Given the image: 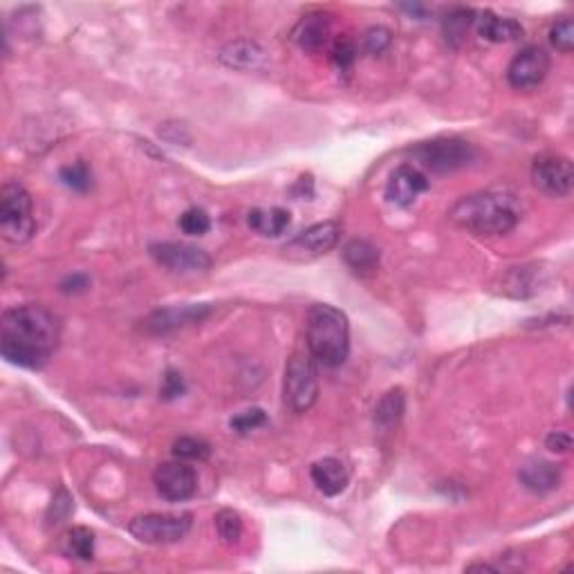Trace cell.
Returning a JSON list of instances; mask_svg holds the SVG:
<instances>
[{"label":"cell","mask_w":574,"mask_h":574,"mask_svg":"<svg viewBox=\"0 0 574 574\" xmlns=\"http://www.w3.org/2000/svg\"><path fill=\"white\" fill-rule=\"evenodd\" d=\"M328 36H330V18L319 12L301 18V23L294 30V41L308 52L321 50L326 45Z\"/></svg>","instance_id":"18"},{"label":"cell","mask_w":574,"mask_h":574,"mask_svg":"<svg viewBox=\"0 0 574 574\" xmlns=\"http://www.w3.org/2000/svg\"><path fill=\"white\" fill-rule=\"evenodd\" d=\"M550 43L563 54H570L574 48V23L572 18H561L550 27Z\"/></svg>","instance_id":"28"},{"label":"cell","mask_w":574,"mask_h":574,"mask_svg":"<svg viewBox=\"0 0 574 574\" xmlns=\"http://www.w3.org/2000/svg\"><path fill=\"white\" fill-rule=\"evenodd\" d=\"M531 182L545 196L563 197L572 191L574 171L572 162L563 155L543 153L531 164Z\"/></svg>","instance_id":"9"},{"label":"cell","mask_w":574,"mask_h":574,"mask_svg":"<svg viewBox=\"0 0 574 574\" xmlns=\"http://www.w3.org/2000/svg\"><path fill=\"white\" fill-rule=\"evenodd\" d=\"M150 256L158 265L182 274H197L211 267L209 254L189 243H155L150 244Z\"/></svg>","instance_id":"10"},{"label":"cell","mask_w":574,"mask_h":574,"mask_svg":"<svg viewBox=\"0 0 574 574\" xmlns=\"http://www.w3.org/2000/svg\"><path fill=\"white\" fill-rule=\"evenodd\" d=\"M267 422V416L263 408H249V411L238 413L232 420V429L236 433H249L258 426H263Z\"/></svg>","instance_id":"31"},{"label":"cell","mask_w":574,"mask_h":574,"mask_svg":"<svg viewBox=\"0 0 574 574\" xmlns=\"http://www.w3.org/2000/svg\"><path fill=\"white\" fill-rule=\"evenodd\" d=\"M61 548H63L65 557L79 559V561H91L95 557V534L83 525L70 527L63 534V539H61Z\"/></svg>","instance_id":"21"},{"label":"cell","mask_w":574,"mask_h":574,"mask_svg":"<svg viewBox=\"0 0 574 574\" xmlns=\"http://www.w3.org/2000/svg\"><path fill=\"white\" fill-rule=\"evenodd\" d=\"M211 312L209 305H182V308H164L150 314L144 321V330L153 335H167L177 328L200 323Z\"/></svg>","instance_id":"14"},{"label":"cell","mask_w":574,"mask_h":574,"mask_svg":"<svg viewBox=\"0 0 574 574\" xmlns=\"http://www.w3.org/2000/svg\"><path fill=\"white\" fill-rule=\"evenodd\" d=\"M521 202L510 191H478L460 197L449 209L455 227L474 236H502L521 223Z\"/></svg>","instance_id":"2"},{"label":"cell","mask_w":574,"mask_h":574,"mask_svg":"<svg viewBox=\"0 0 574 574\" xmlns=\"http://www.w3.org/2000/svg\"><path fill=\"white\" fill-rule=\"evenodd\" d=\"M249 227L258 232L261 236H281L287 227H290L292 218L290 211L281 209V206H272V209H254L247 218Z\"/></svg>","instance_id":"20"},{"label":"cell","mask_w":574,"mask_h":574,"mask_svg":"<svg viewBox=\"0 0 574 574\" xmlns=\"http://www.w3.org/2000/svg\"><path fill=\"white\" fill-rule=\"evenodd\" d=\"M61 341V323L43 305L5 310L0 319V352L23 368H43Z\"/></svg>","instance_id":"1"},{"label":"cell","mask_w":574,"mask_h":574,"mask_svg":"<svg viewBox=\"0 0 574 574\" xmlns=\"http://www.w3.org/2000/svg\"><path fill=\"white\" fill-rule=\"evenodd\" d=\"M59 180L63 182V185L68 187V189L83 193V191L91 189L92 171H91V167H88L86 162H81V159H79V162L68 164V167L61 168Z\"/></svg>","instance_id":"25"},{"label":"cell","mask_w":574,"mask_h":574,"mask_svg":"<svg viewBox=\"0 0 574 574\" xmlns=\"http://www.w3.org/2000/svg\"><path fill=\"white\" fill-rule=\"evenodd\" d=\"M402 7L407 9V12L417 14V16H422V14H425V7H422V5H402Z\"/></svg>","instance_id":"37"},{"label":"cell","mask_w":574,"mask_h":574,"mask_svg":"<svg viewBox=\"0 0 574 574\" xmlns=\"http://www.w3.org/2000/svg\"><path fill=\"white\" fill-rule=\"evenodd\" d=\"M550 65L552 61H550L548 50L541 45H527L512 59L510 68H507V81L516 91H530V88L543 83L550 72Z\"/></svg>","instance_id":"11"},{"label":"cell","mask_w":574,"mask_h":574,"mask_svg":"<svg viewBox=\"0 0 574 574\" xmlns=\"http://www.w3.org/2000/svg\"><path fill=\"white\" fill-rule=\"evenodd\" d=\"M308 352L317 364L337 368L348 359L350 352V326L348 317L335 305L314 303L308 312Z\"/></svg>","instance_id":"3"},{"label":"cell","mask_w":574,"mask_h":574,"mask_svg":"<svg viewBox=\"0 0 574 574\" xmlns=\"http://www.w3.org/2000/svg\"><path fill=\"white\" fill-rule=\"evenodd\" d=\"M319 397V373L312 355L294 352L285 366L283 402L292 413H305Z\"/></svg>","instance_id":"5"},{"label":"cell","mask_w":574,"mask_h":574,"mask_svg":"<svg viewBox=\"0 0 574 574\" xmlns=\"http://www.w3.org/2000/svg\"><path fill=\"white\" fill-rule=\"evenodd\" d=\"M343 261L357 274H373L379 267V249L370 240L355 238L343 247Z\"/></svg>","instance_id":"19"},{"label":"cell","mask_w":574,"mask_h":574,"mask_svg":"<svg viewBox=\"0 0 574 574\" xmlns=\"http://www.w3.org/2000/svg\"><path fill=\"white\" fill-rule=\"evenodd\" d=\"M402 416H404V390L390 388L388 393L379 399L378 408H375V422H378L379 429L390 431L393 426L399 425Z\"/></svg>","instance_id":"23"},{"label":"cell","mask_w":574,"mask_h":574,"mask_svg":"<svg viewBox=\"0 0 574 574\" xmlns=\"http://www.w3.org/2000/svg\"><path fill=\"white\" fill-rule=\"evenodd\" d=\"M474 21H476V12L469 7H454L449 14L445 16V21H442V30H445V36L446 41H449L451 45H463L464 39H467V32L469 27L474 25Z\"/></svg>","instance_id":"22"},{"label":"cell","mask_w":574,"mask_h":574,"mask_svg":"<svg viewBox=\"0 0 574 574\" xmlns=\"http://www.w3.org/2000/svg\"><path fill=\"white\" fill-rule=\"evenodd\" d=\"M173 455L177 460H206L211 455V446L200 437L185 435L173 442Z\"/></svg>","instance_id":"26"},{"label":"cell","mask_w":574,"mask_h":574,"mask_svg":"<svg viewBox=\"0 0 574 574\" xmlns=\"http://www.w3.org/2000/svg\"><path fill=\"white\" fill-rule=\"evenodd\" d=\"M155 487L162 498L171 502L189 501L197 489V474L187 460H176V463H162L153 474Z\"/></svg>","instance_id":"12"},{"label":"cell","mask_w":574,"mask_h":574,"mask_svg":"<svg viewBox=\"0 0 574 574\" xmlns=\"http://www.w3.org/2000/svg\"><path fill=\"white\" fill-rule=\"evenodd\" d=\"M193 514H142L135 516L129 523V531L146 545H168L177 543L191 531Z\"/></svg>","instance_id":"6"},{"label":"cell","mask_w":574,"mask_h":574,"mask_svg":"<svg viewBox=\"0 0 574 574\" xmlns=\"http://www.w3.org/2000/svg\"><path fill=\"white\" fill-rule=\"evenodd\" d=\"M341 238V225L337 220H326L308 227L305 232L296 234L287 240L283 247V256L290 261H314L319 256H326L328 252L337 247Z\"/></svg>","instance_id":"8"},{"label":"cell","mask_w":574,"mask_h":574,"mask_svg":"<svg viewBox=\"0 0 574 574\" xmlns=\"http://www.w3.org/2000/svg\"><path fill=\"white\" fill-rule=\"evenodd\" d=\"M429 189V180L420 168L411 164H402L393 171L388 185H386V197L397 206H411L420 193Z\"/></svg>","instance_id":"13"},{"label":"cell","mask_w":574,"mask_h":574,"mask_svg":"<svg viewBox=\"0 0 574 574\" xmlns=\"http://www.w3.org/2000/svg\"><path fill=\"white\" fill-rule=\"evenodd\" d=\"M519 478L525 489L534 493H548L561 484V467L543 458H530L521 464Z\"/></svg>","instance_id":"15"},{"label":"cell","mask_w":574,"mask_h":574,"mask_svg":"<svg viewBox=\"0 0 574 574\" xmlns=\"http://www.w3.org/2000/svg\"><path fill=\"white\" fill-rule=\"evenodd\" d=\"M545 446L554 454H566V451L572 449V437L563 431H554L545 437Z\"/></svg>","instance_id":"35"},{"label":"cell","mask_w":574,"mask_h":574,"mask_svg":"<svg viewBox=\"0 0 574 574\" xmlns=\"http://www.w3.org/2000/svg\"><path fill=\"white\" fill-rule=\"evenodd\" d=\"M211 227V220L206 215L205 209H197V206H191L185 214L180 215V229L189 236H205Z\"/></svg>","instance_id":"29"},{"label":"cell","mask_w":574,"mask_h":574,"mask_svg":"<svg viewBox=\"0 0 574 574\" xmlns=\"http://www.w3.org/2000/svg\"><path fill=\"white\" fill-rule=\"evenodd\" d=\"M390 41H393V36H390V32L386 27H370L364 34V39H361V48H364V52H368V54H382L390 45Z\"/></svg>","instance_id":"30"},{"label":"cell","mask_w":574,"mask_h":574,"mask_svg":"<svg viewBox=\"0 0 574 574\" xmlns=\"http://www.w3.org/2000/svg\"><path fill=\"white\" fill-rule=\"evenodd\" d=\"M310 476L319 492L326 496H339L341 492H346L348 483H350V472H348L346 463H341L339 458H323L314 463Z\"/></svg>","instance_id":"16"},{"label":"cell","mask_w":574,"mask_h":574,"mask_svg":"<svg viewBox=\"0 0 574 574\" xmlns=\"http://www.w3.org/2000/svg\"><path fill=\"white\" fill-rule=\"evenodd\" d=\"M70 514H72V498H70V493L65 492V489H61V492L56 493L54 501H52V505H50L48 523L50 525L63 523V521L68 519Z\"/></svg>","instance_id":"33"},{"label":"cell","mask_w":574,"mask_h":574,"mask_svg":"<svg viewBox=\"0 0 574 574\" xmlns=\"http://www.w3.org/2000/svg\"><path fill=\"white\" fill-rule=\"evenodd\" d=\"M220 56L232 68H254L256 59L261 56V50L254 43H249V41H238V43H232L227 50H223Z\"/></svg>","instance_id":"24"},{"label":"cell","mask_w":574,"mask_h":574,"mask_svg":"<svg viewBox=\"0 0 574 574\" xmlns=\"http://www.w3.org/2000/svg\"><path fill=\"white\" fill-rule=\"evenodd\" d=\"M36 232L34 202L18 182H7L0 191V234L7 243H27Z\"/></svg>","instance_id":"4"},{"label":"cell","mask_w":574,"mask_h":574,"mask_svg":"<svg viewBox=\"0 0 574 574\" xmlns=\"http://www.w3.org/2000/svg\"><path fill=\"white\" fill-rule=\"evenodd\" d=\"M476 30L484 41L492 43H510L523 36V27L514 18L496 16L493 12H480L476 14Z\"/></svg>","instance_id":"17"},{"label":"cell","mask_w":574,"mask_h":574,"mask_svg":"<svg viewBox=\"0 0 574 574\" xmlns=\"http://www.w3.org/2000/svg\"><path fill=\"white\" fill-rule=\"evenodd\" d=\"M330 56L337 63V68L348 70L357 59V45L352 43L350 39H346V36H341V39H337L335 45H332Z\"/></svg>","instance_id":"32"},{"label":"cell","mask_w":574,"mask_h":574,"mask_svg":"<svg viewBox=\"0 0 574 574\" xmlns=\"http://www.w3.org/2000/svg\"><path fill=\"white\" fill-rule=\"evenodd\" d=\"M63 292H72V294H77V292H83L88 287V276L83 274H74V276H68V279L63 281Z\"/></svg>","instance_id":"36"},{"label":"cell","mask_w":574,"mask_h":574,"mask_svg":"<svg viewBox=\"0 0 574 574\" xmlns=\"http://www.w3.org/2000/svg\"><path fill=\"white\" fill-rule=\"evenodd\" d=\"M185 390H187V386H185V379H182V375L177 373V370L168 368L167 375H164L162 388H159L162 399H177L185 395Z\"/></svg>","instance_id":"34"},{"label":"cell","mask_w":574,"mask_h":574,"mask_svg":"<svg viewBox=\"0 0 574 574\" xmlns=\"http://www.w3.org/2000/svg\"><path fill=\"white\" fill-rule=\"evenodd\" d=\"M215 530H218L220 539H223L225 543H238L240 536H243V521H240L238 512L220 510L218 514H215Z\"/></svg>","instance_id":"27"},{"label":"cell","mask_w":574,"mask_h":574,"mask_svg":"<svg viewBox=\"0 0 574 574\" xmlns=\"http://www.w3.org/2000/svg\"><path fill=\"white\" fill-rule=\"evenodd\" d=\"M413 158L425 168L435 173H451L467 167L476 158V148L472 144L458 138H440L431 139L413 148Z\"/></svg>","instance_id":"7"}]
</instances>
